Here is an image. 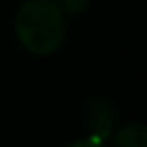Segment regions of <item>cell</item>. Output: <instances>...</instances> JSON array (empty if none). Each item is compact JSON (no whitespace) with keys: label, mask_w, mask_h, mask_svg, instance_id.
I'll list each match as a JSON object with an SVG mask.
<instances>
[{"label":"cell","mask_w":147,"mask_h":147,"mask_svg":"<svg viewBox=\"0 0 147 147\" xmlns=\"http://www.w3.org/2000/svg\"><path fill=\"white\" fill-rule=\"evenodd\" d=\"M63 15H80L91 7V0H54Z\"/></svg>","instance_id":"277c9868"},{"label":"cell","mask_w":147,"mask_h":147,"mask_svg":"<svg viewBox=\"0 0 147 147\" xmlns=\"http://www.w3.org/2000/svg\"><path fill=\"white\" fill-rule=\"evenodd\" d=\"M84 125L89 136L106 143L115 132V108L104 97H91L84 106Z\"/></svg>","instance_id":"7a4b0ae2"},{"label":"cell","mask_w":147,"mask_h":147,"mask_svg":"<svg viewBox=\"0 0 147 147\" xmlns=\"http://www.w3.org/2000/svg\"><path fill=\"white\" fill-rule=\"evenodd\" d=\"M67 147H106V143L95 141V138L87 136V138H78V141H71Z\"/></svg>","instance_id":"5b68a950"},{"label":"cell","mask_w":147,"mask_h":147,"mask_svg":"<svg viewBox=\"0 0 147 147\" xmlns=\"http://www.w3.org/2000/svg\"><path fill=\"white\" fill-rule=\"evenodd\" d=\"M13 28L22 48L35 56L54 54L65 41V15L54 0H24Z\"/></svg>","instance_id":"6da1fadb"},{"label":"cell","mask_w":147,"mask_h":147,"mask_svg":"<svg viewBox=\"0 0 147 147\" xmlns=\"http://www.w3.org/2000/svg\"><path fill=\"white\" fill-rule=\"evenodd\" d=\"M110 147H147V128L143 123H125L110 134Z\"/></svg>","instance_id":"3957f363"}]
</instances>
